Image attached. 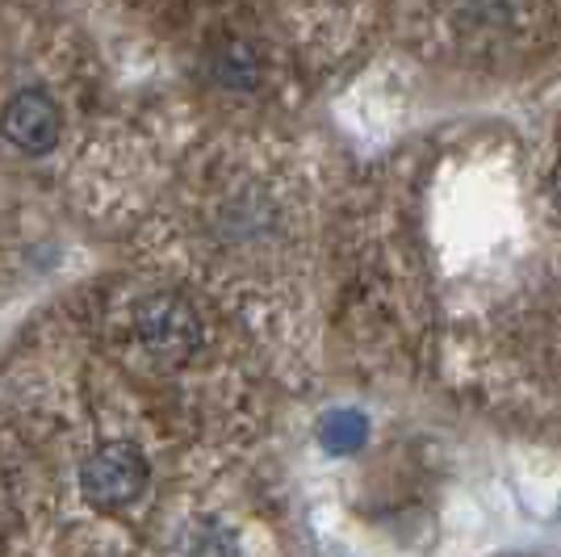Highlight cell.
<instances>
[{
  "label": "cell",
  "mask_w": 561,
  "mask_h": 557,
  "mask_svg": "<svg viewBox=\"0 0 561 557\" xmlns=\"http://www.w3.org/2000/svg\"><path fill=\"white\" fill-rule=\"evenodd\" d=\"M553 193H558V202H561V160H558V168H553Z\"/></svg>",
  "instance_id": "cell-5"
},
{
  "label": "cell",
  "mask_w": 561,
  "mask_h": 557,
  "mask_svg": "<svg viewBox=\"0 0 561 557\" xmlns=\"http://www.w3.org/2000/svg\"><path fill=\"white\" fill-rule=\"evenodd\" d=\"M365 419L356 416V411H340V416H331L323 423V444H328L331 453H356L360 444H365Z\"/></svg>",
  "instance_id": "cell-4"
},
{
  "label": "cell",
  "mask_w": 561,
  "mask_h": 557,
  "mask_svg": "<svg viewBox=\"0 0 561 557\" xmlns=\"http://www.w3.org/2000/svg\"><path fill=\"white\" fill-rule=\"evenodd\" d=\"M135 331H139L142 349L164 365H185L193 352L202 349V319L181 294H147L135 306Z\"/></svg>",
  "instance_id": "cell-2"
},
{
  "label": "cell",
  "mask_w": 561,
  "mask_h": 557,
  "mask_svg": "<svg viewBox=\"0 0 561 557\" xmlns=\"http://www.w3.org/2000/svg\"><path fill=\"white\" fill-rule=\"evenodd\" d=\"M59 130H64V114L47 89H22L0 110V135L25 156H47L59 143Z\"/></svg>",
  "instance_id": "cell-3"
},
{
  "label": "cell",
  "mask_w": 561,
  "mask_h": 557,
  "mask_svg": "<svg viewBox=\"0 0 561 557\" xmlns=\"http://www.w3.org/2000/svg\"><path fill=\"white\" fill-rule=\"evenodd\" d=\"M147 482H151V465H147L139 444L130 441L101 444L96 453H89V462L80 465V490L101 511L139 503L147 495Z\"/></svg>",
  "instance_id": "cell-1"
}]
</instances>
